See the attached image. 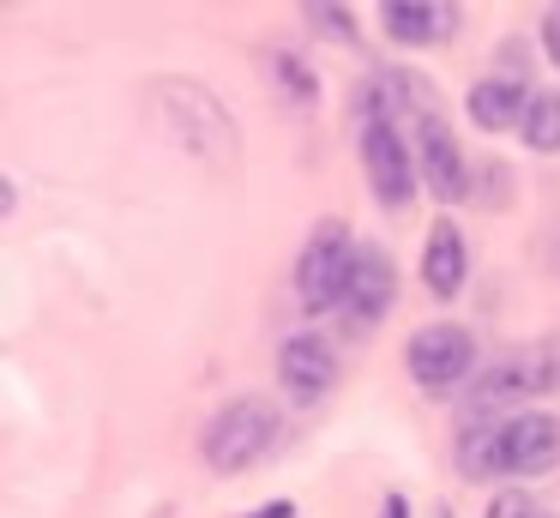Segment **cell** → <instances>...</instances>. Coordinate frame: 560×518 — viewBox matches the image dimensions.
I'll return each mask as SVG.
<instances>
[{"mask_svg":"<svg viewBox=\"0 0 560 518\" xmlns=\"http://www.w3.org/2000/svg\"><path fill=\"white\" fill-rule=\"evenodd\" d=\"M362 163H368V187L386 211H404L416 199V163H410V145H404L398 120L386 108H368L362 103Z\"/></svg>","mask_w":560,"mask_h":518,"instance_id":"obj_4","label":"cell"},{"mask_svg":"<svg viewBox=\"0 0 560 518\" xmlns=\"http://www.w3.org/2000/svg\"><path fill=\"white\" fill-rule=\"evenodd\" d=\"M404 368L428 398H452L476 373V337L464 325H422L404 349Z\"/></svg>","mask_w":560,"mask_h":518,"instance_id":"obj_5","label":"cell"},{"mask_svg":"<svg viewBox=\"0 0 560 518\" xmlns=\"http://www.w3.org/2000/svg\"><path fill=\"white\" fill-rule=\"evenodd\" d=\"M416 157H422V181L434 187V199H464L470 193V169H464L458 157V139H452V127L440 120V108H422L416 115Z\"/></svg>","mask_w":560,"mask_h":518,"instance_id":"obj_6","label":"cell"},{"mask_svg":"<svg viewBox=\"0 0 560 518\" xmlns=\"http://www.w3.org/2000/svg\"><path fill=\"white\" fill-rule=\"evenodd\" d=\"M380 518H404V494H386V506H380Z\"/></svg>","mask_w":560,"mask_h":518,"instance_id":"obj_20","label":"cell"},{"mask_svg":"<svg viewBox=\"0 0 560 518\" xmlns=\"http://www.w3.org/2000/svg\"><path fill=\"white\" fill-rule=\"evenodd\" d=\"M555 349H560V337H555Z\"/></svg>","mask_w":560,"mask_h":518,"instance_id":"obj_22","label":"cell"},{"mask_svg":"<svg viewBox=\"0 0 560 518\" xmlns=\"http://www.w3.org/2000/svg\"><path fill=\"white\" fill-rule=\"evenodd\" d=\"M307 19H314V24H326V31H338L343 43L355 36V19H350V7H307Z\"/></svg>","mask_w":560,"mask_h":518,"instance_id":"obj_17","label":"cell"},{"mask_svg":"<svg viewBox=\"0 0 560 518\" xmlns=\"http://www.w3.org/2000/svg\"><path fill=\"white\" fill-rule=\"evenodd\" d=\"M254 518H295V506H290V500H271V506H259Z\"/></svg>","mask_w":560,"mask_h":518,"instance_id":"obj_19","label":"cell"},{"mask_svg":"<svg viewBox=\"0 0 560 518\" xmlns=\"http://www.w3.org/2000/svg\"><path fill=\"white\" fill-rule=\"evenodd\" d=\"M560 385V349L555 344H536V349H512V356L488 361L476 373L470 398H464V422H500V416H518L512 404H530L536 392H555Z\"/></svg>","mask_w":560,"mask_h":518,"instance_id":"obj_1","label":"cell"},{"mask_svg":"<svg viewBox=\"0 0 560 518\" xmlns=\"http://www.w3.org/2000/svg\"><path fill=\"white\" fill-rule=\"evenodd\" d=\"M380 24H386L392 43H446L452 24H458V7H428V0H392V7H380Z\"/></svg>","mask_w":560,"mask_h":518,"instance_id":"obj_12","label":"cell"},{"mask_svg":"<svg viewBox=\"0 0 560 518\" xmlns=\"http://www.w3.org/2000/svg\"><path fill=\"white\" fill-rule=\"evenodd\" d=\"M482 518H536V506H530V494L506 488V494H494V506H488Z\"/></svg>","mask_w":560,"mask_h":518,"instance_id":"obj_16","label":"cell"},{"mask_svg":"<svg viewBox=\"0 0 560 518\" xmlns=\"http://www.w3.org/2000/svg\"><path fill=\"white\" fill-rule=\"evenodd\" d=\"M536 91H524L518 79H506V72H488V79L470 84V120L482 133H506L524 120V108H530Z\"/></svg>","mask_w":560,"mask_h":518,"instance_id":"obj_11","label":"cell"},{"mask_svg":"<svg viewBox=\"0 0 560 518\" xmlns=\"http://www.w3.org/2000/svg\"><path fill=\"white\" fill-rule=\"evenodd\" d=\"M278 380H283V392H290L295 404H319V398L338 385V356H331V344H326V337H314V332L283 337Z\"/></svg>","mask_w":560,"mask_h":518,"instance_id":"obj_7","label":"cell"},{"mask_svg":"<svg viewBox=\"0 0 560 518\" xmlns=\"http://www.w3.org/2000/svg\"><path fill=\"white\" fill-rule=\"evenodd\" d=\"M278 434H283L278 404L259 398V392H242L206 422V440L199 446H206V464L218 470V476H235V470H254L259 458L278 446Z\"/></svg>","mask_w":560,"mask_h":518,"instance_id":"obj_2","label":"cell"},{"mask_svg":"<svg viewBox=\"0 0 560 518\" xmlns=\"http://www.w3.org/2000/svg\"><path fill=\"white\" fill-rule=\"evenodd\" d=\"M518 139L530 145V151H560V96L555 91L530 96V108H524V120H518Z\"/></svg>","mask_w":560,"mask_h":518,"instance_id":"obj_15","label":"cell"},{"mask_svg":"<svg viewBox=\"0 0 560 518\" xmlns=\"http://www.w3.org/2000/svg\"><path fill=\"white\" fill-rule=\"evenodd\" d=\"M542 48H548V60L560 67V7L542 12Z\"/></svg>","mask_w":560,"mask_h":518,"instance_id":"obj_18","label":"cell"},{"mask_svg":"<svg viewBox=\"0 0 560 518\" xmlns=\"http://www.w3.org/2000/svg\"><path fill=\"white\" fill-rule=\"evenodd\" d=\"M560 464V422L542 410L506 416V476H542Z\"/></svg>","mask_w":560,"mask_h":518,"instance_id":"obj_8","label":"cell"},{"mask_svg":"<svg viewBox=\"0 0 560 518\" xmlns=\"http://www.w3.org/2000/svg\"><path fill=\"white\" fill-rule=\"evenodd\" d=\"M392 296H398L392 260H386L380 248H362V260H355V277H350V296H343V320H350L355 332H368V325H374L380 313L392 308Z\"/></svg>","mask_w":560,"mask_h":518,"instance_id":"obj_9","label":"cell"},{"mask_svg":"<svg viewBox=\"0 0 560 518\" xmlns=\"http://www.w3.org/2000/svg\"><path fill=\"white\" fill-rule=\"evenodd\" d=\"M536 518H555V513H536Z\"/></svg>","mask_w":560,"mask_h":518,"instance_id":"obj_21","label":"cell"},{"mask_svg":"<svg viewBox=\"0 0 560 518\" xmlns=\"http://www.w3.org/2000/svg\"><path fill=\"white\" fill-rule=\"evenodd\" d=\"M458 470L470 482L506 476V416L500 422H464L458 428Z\"/></svg>","mask_w":560,"mask_h":518,"instance_id":"obj_13","label":"cell"},{"mask_svg":"<svg viewBox=\"0 0 560 518\" xmlns=\"http://www.w3.org/2000/svg\"><path fill=\"white\" fill-rule=\"evenodd\" d=\"M271 79H278V96L283 103H295V108H314L319 103V79H314V67H307L295 48H271Z\"/></svg>","mask_w":560,"mask_h":518,"instance_id":"obj_14","label":"cell"},{"mask_svg":"<svg viewBox=\"0 0 560 518\" xmlns=\"http://www.w3.org/2000/svg\"><path fill=\"white\" fill-rule=\"evenodd\" d=\"M464 277H470V253H464V235H458V223H446V217H440L434 235L422 241V284L434 289L440 301H452V296L464 289Z\"/></svg>","mask_w":560,"mask_h":518,"instance_id":"obj_10","label":"cell"},{"mask_svg":"<svg viewBox=\"0 0 560 518\" xmlns=\"http://www.w3.org/2000/svg\"><path fill=\"white\" fill-rule=\"evenodd\" d=\"M355 260H362V248H355L350 223H338V217L314 223L302 260H295V301H302L307 313L343 308V296H350V277H355Z\"/></svg>","mask_w":560,"mask_h":518,"instance_id":"obj_3","label":"cell"}]
</instances>
